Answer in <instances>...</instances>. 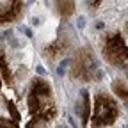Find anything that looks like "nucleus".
Returning a JSON list of instances; mask_svg holds the SVG:
<instances>
[{"label":"nucleus","mask_w":128,"mask_h":128,"mask_svg":"<svg viewBox=\"0 0 128 128\" xmlns=\"http://www.w3.org/2000/svg\"><path fill=\"white\" fill-rule=\"evenodd\" d=\"M110 91L114 92V96L118 100H121L123 103H128V80L116 78L110 86Z\"/></svg>","instance_id":"obj_9"},{"label":"nucleus","mask_w":128,"mask_h":128,"mask_svg":"<svg viewBox=\"0 0 128 128\" xmlns=\"http://www.w3.org/2000/svg\"><path fill=\"white\" fill-rule=\"evenodd\" d=\"M23 14V0H11L9 6L0 9V25H7L20 20Z\"/></svg>","instance_id":"obj_7"},{"label":"nucleus","mask_w":128,"mask_h":128,"mask_svg":"<svg viewBox=\"0 0 128 128\" xmlns=\"http://www.w3.org/2000/svg\"><path fill=\"white\" fill-rule=\"evenodd\" d=\"M54 9L62 20H70L75 14V0H54Z\"/></svg>","instance_id":"obj_8"},{"label":"nucleus","mask_w":128,"mask_h":128,"mask_svg":"<svg viewBox=\"0 0 128 128\" xmlns=\"http://www.w3.org/2000/svg\"><path fill=\"white\" fill-rule=\"evenodd\" d=\"M27 107L30 121L27 128L32 126H46L57 118V103L54 96V86L43 76H34L30 80L27 91Z\"/></svg>","instance_id":"obj_1"},{"label":"nucleus","mask_w":128,"mask_h":128,"mask_svg":"<svg viewBox=\"0 0 128 128\" xmlns=\"http://www.w3.org/2000/svg\"><path fill=\"white\" fill-rule=\"evenodd\" d=\"M70 76L84 84H89L92 80H100L98 62H96V57H94V52L91 50V46H82L75 50L70 62Z\"/></svg>","instance_id":"obj_3"},{"label":"nucleus","mask_w":128,"mask_h":128,"mask_svg":"<svg viewBox=\"0 0 128 128\" xmlns=\"http://www.w3.org/2000/svg\"><path fill=\"white\" fill-rule=\"evenodd\" d=\"M100 52L108 66L121 70L128 66V44L121 32H105L100 39Z\"/></svg>","instance_id":"obj_4"},{"label":"nucleus","mask_w":128,"mask_h":128,"mask_svg":"<svg viewBox=\"0 0 128 128\" xmlns=\"http://www.w3.org/2000/svg\"><path fill=\"white\" fill-rule=\"evenodd\" d=\"M76 116L80 118L84 126H89V119H91V112H92V100H91V94L87 89L80 91L78 96V102H76Z\"/></svg>","instance_id":"obj_6"},{"label":"nucleus","mask_w":128,"mask_h":128,"mask_svg":"<svg viewBox=\"0 0 128 128\" xmlns=\"http://www.w3.org/2000/svg\"><path fill=\"white\" fill-rule=\"evenodd\" d=\"M119 116H121V107L114 92L98 91L92 96V112H91L89 126L94 128L114 126Z\"/></svg>","instance_id":"obj_2"},{"label":"nucleus","mask_w":128,"mask_h":128,"mask_svg":"<svg viewBox=\"0 0 128 128\" xmlns=\"http://www.w3.org/2000/svg\"><path fill=\"white\" fill-rule=\"evenodd\" d=\"M20 123L16 119H9V118H2L0 116V128H18Z\"/></svg>","instance_id":"obj_11"},{"label":"nucleus","mask_w":128,"mask_h":128,"mask_svg":"<svg viewBox=\"0 0 128 128\" xmlns=\"http://www.w3.org/2000/svg\"><path fill=\"white\" fill-rule=\"evenodd\" d=\"M84 2L87 4V7H89L91 11H98L100 6L103 4V0H84Z\"/></svg>","instance_id":"obj_12"},{"label":"nucleus","mask_w":128,"mask_h":128,"mask_svg":"<svg viewBox=\"0 0 128 128\" xmlns=\"http://www.w3.org/2000/svg\"><path fill=\"white\" fill-rule=\"evenodd\" d=\"M2 86H4V78H2V73H0V96H2Z\"/></svg>","instance_id":"obj_13"},{"label":"nucleus","mask_w":128,"mask_h":128,"mask_svg":"<svg viewBox=\"0 0 128 128\" xmlns=\"http://www.w3.org/2000/svg\"><path fill=\"white\" fill-rule=\"evenodd\" d=\"M124 70H126V80H128V66H126V68H124Z\"/></svg>","instance_id":"obj_14"},{"label":"nucleus","mask_w":128,"mask_h":128,"mask_svg":"<svg viewBox=\"0 0 128 128\" xmlns=\"http://www.w3.org/2000/svg\"><path fill=\"white\" fill-rule=\"evenodd\" d=\"M0 73H2V78H4V82L12 87L14 86V78H12V73H11V68H9V64H7V59H6V52L0 48Z\"/></svg>","instance_id":"obj_10"},{"label":"nucleus","mask_w":128,"mask_h":128,"mask_svg":"<svg viewBox=\"0 0 128 128\" xmlns=\"http://www.w3.org/2000/svg\"><path fill=\"white\" fill-rule=\"evenodd\" d=\"M70 46H71V41L66 34H62L59 36L55 41H52L50 44H46L43 48V59L46 62H55L57 59H60L64 54H66L70 50Z\"/></svg>","instance_id":"obj_5"}]
</instances>
